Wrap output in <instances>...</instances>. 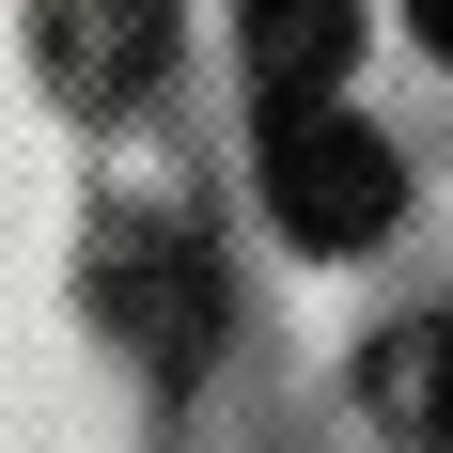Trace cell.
<instances>
[{"mask_svg":"<svg viewBox=\"0 0 453 453\" xmlns=\"http://www.w3.org/2000/svg\"><path fill=\"white\" fill-rule=\"evenodd\" d=\"M407 32H422V47H438V63H453V0H407Z\"/></svg>","mask_w":453,"mask_h":453,"instance_id":"8992f818","label":"cell"},{"mask_svg":"<svg viewBox=\"0 0 453 453\" xmlns=\"http://www.w3.org/2000/svg\"><path fill=\"white\" fill-rule=\"evenodd\" d=\"M266 219L297 250H375L407 219V157L328 94V110H266Z\"/></svg>","mask_w":453,"mask_h":453,"instance_id":"6da1fadb","label":"cell"},{"mask_svg":"<svg viewBox=\"0 0 453 453\" xmlns=\"http://www.w3.org/2000/svg\"><path fill=\"white\" fill-rule=\"evenodd\" d=\"M234 47L266 110H328V79L360 63V0H234Z\"/></svg>","mask_w":453,"mask_h":453,"instance_id":"277c9868","label":"cell"},{"mask_svg":"<svg viewBox=\"0 0 453 453\" xmlns=\"http://www.w3.org/2000/svg\"><path fill=\"white\" fill-rule=\"evenodd\" d=\"M32 47H47V79L79 94V110H141L157 63H173V0H47Z\"/></svg>","mask_w":453,"mask_h":453,"instance_id":"3957f363","label":"cell"},{"mask_svg":"<svg viewBox=\"0 0 453 453\" xmlns=\"http://www.w3.org/2000/svg\"><path fill=\"white\" fill-rule=\"evenodd\" d=\"M360 407L391 422L407 453H453V313H407L391 344L360 360Z\"/></svg>","mask_w":453,"mask_h":453,"instance_id":"5b68a950","label":"cell"},{"mask_svg":"<svg viewBox=\"0 0 453 453\" xmlns=\"http://www.w3.org/2000/svg\"><path fill=\"white\" fill-rule=\"evenodd\" d=\"M94 297H110V328H126L157 375H203V344H219V266H203V234L126 219L110 250H94Z\"/></svg>","mask_w":453,"mask_h":453,"instance_id":"7a4b0ae2","label":"cell"}]
</instances>
